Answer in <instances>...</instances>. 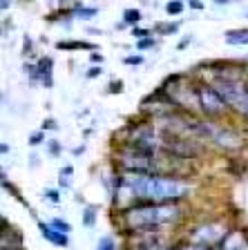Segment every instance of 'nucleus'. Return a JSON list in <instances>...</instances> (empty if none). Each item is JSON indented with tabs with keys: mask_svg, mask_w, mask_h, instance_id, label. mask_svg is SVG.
I'll list each match as a JSON object with an SVG mask.
<instances>
[{
	"mask_svg": "<svg viewBox=\"0 0 248 250\" xmlns=\"http://www.w3.org/2000/svg\"><path fill=\"white\" fill-rule=\"evenodd\" d=\"M183 217L181 203H136L121 212L125 232L136 230H161L165 226L177 224Z\"/></svg>",
	"mask_w": 248,
	"mask_h": 250,
	"instance_id": "f257e3e1",
	"label": "nucleus"
},
{
	"mask_svg": "<svg viewBox=\"0 0 248 250\" xmlns=\"http://www.w3.org/2000/svg\"><path fill=\"white\" fill-rule=\"evenodd\" d=\"M215 87L217 92L224 96V101L228 103V107H233L235 112L244 116V121L248 123V85L242 76H235V74H222V76L215 81Z\"/></svg>",
	"mask_w": 248,
	"mask_h": 250,
	"instance_id": "f03ea898",
	"label": "nucleus"
},
{
	"mask_svg": "<svg viewBox=\"0 0 248 250\" xmlns=\"http://www.w3.org/2000/svg\"><path fill=\"white\" fill-rule=\"evenodd\" d=\"M230 228L226 224H219V221H203V224H197L195 228H190L188 234V241L197 246H203V248L217 250L222 246V241L228 237Z\"/></svg>",
	"mask_w": 248,
	"mask_h": 250,
	"instance_id": "7ed1b4c3",
	"label": "nucleus"
},
{
	"mask_svg": "<svg viewBox=\"0 0 248 250\" xmlns=\"http://www.w3.org/2000/svg\"><path fill=\"white\" fill-rule=\"evenodd\" d=\"M197 105H199V112L208 119H219L228 112V103L210 83H197Z\"/></svg>",
	"mask_w": 248,
	"mask_h": 250,
	"instance_id": "20e7f679",
	"label": "nucleus"
},
{
	"mask_svg": "<svg viewBox=\"0 0 248 250\" xmlns=\"http://www.w3.org/2000/svg\"><path fill=\"white\" fill-rule=\"evenodd\" d=\"M38 230H41L43 239L49 241V244L58 246V248H68L69 246V237L65 232H61V230H56L52 224H45V221H38Z\"/></svg>",
	"mask_w": 248,
	"mask_h": 250,
	"instance_id": "39448f33",
	"label": "nucleus"
},
{
	"mask_svg": "<svg viewBox=\"0 0 248 250\" xmlns=\"http://www.w3.org/2000/svg\"><path fill=\"white\" fill-rule=\"evenodd\" d=\"M217 250H248V234L242 230H230Z\"/></svg>",
	"mask_w": 248,
	"mask_h": 250,
	"instance_id": "423d86ee",
	"label": "nucleus"
},
{
	"mask_svg": "<svg viewBox=\"0 0 248 250\" xmlns=\"http://www.w3.org/2000/svg\"><path fill=\"white\" fill-rule=\"evenodd\" d=\"M52 65H54V61L49 56L38 58V62L34 65V78L41 81L45 87H52Z\"/></svg>",
	"mask_w": 248,
	"mask_h": 250,
	"instance_id": "0eeeda50",
	"label": "nucleus"
},
{
	"mask_svg": "<svg viewBox=\"0 0 248 250\" xmlns=\"http://www.w3.org/2000/svg\"><path fill=\"white\" fill-rule=\"evenodd\" d=\"M226 42L228 45H248V29H233V31H226Z\"/></svg>",
	"mask_w": 248,
	"mask_h": 250,
	"instance_id": "6e6552de",
	"label": "nucleus"
},
{
	"mask_svg": "<svg viewBox=\"0 0 248 250\" xmlns=\"http://www.w3.org/2000/svg\"><path fill=\"white\" fill-rule=\"evenodd\" d=\"M141 18H143V14H141L139 9H125V11H123V25L136 27V25L141 22Z\"/></svg>",
	"mask_w": 248,
	"mask_h": 250,
	"instance_id": "1a4fd4ad",
	"label": "nucleus"
},
{
	"mask_svg": "<svg viewBox=\"0 0 248 250\" xmlns=\"http://www.w3.org/2000/svg\"><path fill=\"white\" fill-rule=\"evenodd\" d=\"M83 226H88V228L96 226V206H88L83 210Z\"/></svg>",
	"mask_w": 248,
	"mask_h": 250,
	"instance_id": "9d476101",
	"label": "nucleus"
},
{
	"mask_svg": "<svg viewBox=\"0 0 248 250\" xmlns=\"http://www.w3.org/2000/svg\"><path fill=\"white\" fill-rule=\"evenodd\" d=\"M58 49H94V45H90V42H65L61 41L58 42Z\"/></svg>",
	"mask_w": 248,
	"mask_h": 250,
	"instance_id": "9b49d317",
	"label": "nucleus"
},
{
	"mask_svg": "<svg viewBox=\"0 0 248 250\" xmlns=\"http://www.w3.org/2000/svg\"><path fill=\"white\" fill-rule=\"evenodd\" d=\"M76 18H94V16L98 14V9L96 7H78V9H74L72 11Z\"/></svg>",
	"mask_w": 248,
	"mask_h": 250,
	"instance_id": "f8f14e48",
	"label": "nucleus"
},
{
	"mask_svg": "<svg viewBox=\"0 0 248 250\" xmlns=\"http://www.w3.org/2000/svg\"><path fill=\"white\" fill-rule=\"evenodd\" d=\"M96 250H116V241H114V237H110V234L101 237V239H98Z\"/></svg>",
	"mask_w": 248,
	"mask_h": 250,
	"instance_id": "ddd939ff",
	"label": "nucleus"
},
{
	"mask_svg": "<svg viewBox=\"0 0 248 250\" xmlns=\"http://www.w3.org/2000/svg\"><path fill=\"white\" fill-rule=\"evenodd\" d=\"M49 224H52L56 230H61V232H65V234H69V232H72V226H69L68 221H63V219H52Z\"/></svg>",
	"mask_w": 248,
	"mask_h": 250,
	"instance_id": "4468645a",
	"label": "nucleus"
},
{
	"mask_svg": "<svg viewBox=\"0 0 248 250\" xmlns=\"http://www.w3.org/2000/svg\"><path fill=\"white\" fill-rule=\"evenodd\" d=\"M165 11H168L170 16L181 14V11H183V2H181V0H172V2H168V5H165Z\"/></svg>",
	"mask_w": 248,
	"mask_h": 250,
	"instance_id": "2eb2a0df",
	"label": "nucleus"
},
{
	"mask_svg": "<svg viewBox=\"0 0 248 250\" xmlns=\"http://www.w3.org/2000/svg\"><path fill=\"white\" fill-rule=\"evenodd\" d=\"M72 166H68V167H63V172H61V188H69V177H72Z\"/></svg>",
	"mask_w": 248,
	"mask_h": 250,
	"instance_id": "dca6fc26",
	"label": "nucleus"
},
{
	"mask_svg": "<svg viewBox=\"0 0 248 250\" xmlns=\"http://www.w3.org/2000/svg\"><path fill=\"white\" fill-rule=\"evenodd\" d=\"M132 36H135L136 41H143V38L150 36V29H143V27H135V29H132Z\"/></svg>",
	"mask_w": 248,
	"mask_h": 250,
	"instance_id": "f3484780",
	"label": "nucleus"
},
{
	"mask_svg": "<svg viewBox=\"0 0 248 250\" xmlns=\"http://www.w3.org/2000/svg\"><path fill=\"white\" fill-rule=\"evenodd\" d=\"M143 61L145 58L139 56V54H136V56H125V65H141Z\"/></svg>",
	"mask_w": 248,
	"mask_h": 250,
	"instance_id": "a211bd4d",
	"label": "nucleus"
},
{
	"mask_svg": "<svg viewBox=\"0 0 248 250\" xmlns=\"http://www.w3.org/2000/svg\"><path fill=\"white\" fill-rule=\"evenodd\" d=\"M177 29H179V22H172V25L159 27V31H161V34H163V36H165V34H172V31H177Z\"/></svg>",
	"mask_w": 248,
	"mask_h": 250,
	"instance_id": "6ab92c4d",
	"label": "nucleus"
},
{
	"mask_svg": "<svg viewBox=\"0 0 248 250\" xmlns=\"http://www.w3.org/2000/svg\"><path fill=\"white\" fill-rule=\"evenodd\" d=\"M155 45V38H143V41H136V47L139 49H148V47Z\"/></svg>",
	"mask_w": 248,
	"mask_h": 250,
	"instance_id": "aec40b11",
	"label": "nucleus"
},
{
	"mask_svg": "<svg viewBox=\"0 0 248 250\" xmlns=\"http://www.w3.org/2000/svg\"><path fill=\"white\" fill-rule=\"evenodd\" d=\"M110 92L112 94L123 92V83H121V81H112V83H110Z\"/></svg>",
	"mask_w": 248,
	"mask_h": 250,
	"instance_id": "412c9836",
	"label": "nucleus"
},
{
	"mask_svg": "<svg viewBox=\"0 0 248 250\" xmlns=\"http://www.w3.org/2000/svg\"><path fill=\"white\" fill-rule=\"evenodd\" d=\"M45 197L49 199V201H52V203H61V197H58V192H56V190H47V192H45Z\"/></svg>",
	"mask_w": 248,
	"mask_h": 250,
	"instance_id": "4be33fe9",
	"label": "nucleus"
},
{
	"mask_svg": "<svg viewBox=\"0 0 248 250\" xmlns=\"http://www.w3.org/2000/svg\"><path fill=\"white\" fill-rule=\"evenodd\" d=\"M41 141H43V132H34V134L29 136V143H31V146H41Z\"/></svg>",
	"mask_w": 248,
	"mask_h": 250,
	"instance_id": "5701e85b",
	"label": "nucleus"
},
{
	"mask_svg": "<svg viewBox=\"0 0 248 250\" xmlns=\"http://www.w3.org/2000/svg\"><path fill=\"white\" fill-rule=\"evenodd\" d=\"M47 127H52V130H56V121H54V119L45 121V123H43V130H47Z\"/></svg>",
	"mask_w": 248,
	"mask_h": 250,
	"instance_id": "b1692460",
	"label": "nucleus"
},
{
	"mask_svg": "<svg viewBox=\"0 0 248 250\" xmlns=\"http://www.w3.org/2000/svg\"><path fill=\"white\" fill-rule=\"evenodd\" d=\"M98 74H101V67H92V69L88 72V78H96Z\"/></svg>",
	"mask_w": 248,
	"mask_h": 250,
	"instance_id": "393cba45",
	"label": "nucleus"
},
{
	"mask_svg": "<svg viewBox=\"0 0 248 250\" xmlns=\"http://www.w3.org/2000/svg\"><path fill=\"white\" fill-rule=\"evenodd\" d=\"M49 143H52V154H58V152H61V147H58V141H49Z\"/></svg>",
	"mask_w": 248,
	"mask_h": 250,
	"instance_id": "a878e982",
	"label": "nucleus"
},
{
	"mask_svg": "<svg viewBox=\"0 0 248 250\" xmlns=\"http://www.w3.org/2000/svg\"><path fill=\"white\" fill-rule=\"evenodd\" d=\"M190 7H195V9H202V2H199V0H190Z\"/></svg>",
	"mask_w": 248,
	"mask_h": 250,
	"instance_id": "bb28decb",
	"label": "nucleus"
},
{
	"mask_svg": "<svg viewBox=\"0 0 248 250\" xmlns=\"http://www.w3.org/2000/svg\"><path fill=\"white\" fill-rule=\"evenodd\" d=\"M217 5H226V2H230V0H215Z\"/></svg>",
	"mask_w": 248,
	"mask_h": 250,
	"instance_id": "cd10ccee",
	"label": "nucleus"
},
{
	"mask_svg": "<svg viewBox=\"0 0 248 250\" xmlns=\"http://www.w3.org/2000/svg\"><path fill=\"white\" fill-rule=\"evenodd\" d=\"M9 7V0H2V9H7Z\"/></svg>",
	"mask_w": 248,
	"mask_h": 250,
	"instance_id": "c85d7f7f",
	"label": "nucleus"
},
{
	"mask_svg": "<svg viewBox=\"0 0 248 250\" xmlns=\"http://www.w3.org/2000/svg\"><path fill=\"white\" fill-rule=\"evenodd\" d=\"M2 250H25V248H2Z\"/></svg>",
	"mask_w": 248,
	"mask_h": 250,
	"instance_id": "c756f323",
	"label": "nucleus"
}]
</instances>
